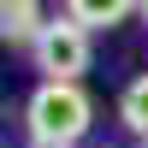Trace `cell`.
I'll return each mask as SVG.
<instances>
[{"label":"cell","mask_w":148,"mask_h":148,"mask_svg":"<svg viewBox=\"0 0 148 148\" xmlns=\"http://www.w3.org/2000/svg\"><path fill=\"white\" fill-rule=\"evenodd\" d=\"M24 119H30V136L42 142H83V130L95 125V101L83 83H53L47 77L42 89L30 95V107H24Z\"/></svg>","instance_id":"1"},{"label":"cell","mask_w":148,"mask_h":148,"mask_svg":"<svg viewBox=\"0 0 148 148\" xmlns=\"http://www.w3.org/2000/svg\"><path fill=\"white\" fill-rule=\"evenodd\" d=\"M30 53H36V71H47L53 83H83L95 47H89V30H83L71 12H59V18L42 24V36L30 42Z\"/></svg>","instance_id":"2"},{"label":"cell","mask_w":148,"mask_h":148,"mask_svg":"<svg viewBox=\"0 0 148 148\" xmlns=\"http://www.w3.org/2000/svg\"><path fill=\"white\" fill-rule=\"evenodd\" d=\"M136 6L142 0H65V12L83 24V30H113V24H125Z\"/></svg>","instance_id":"3"},{"label":"cell","mask_w":148,"mask_h":148,"mask_svg":"<svg viewBox=\"0 0 148 148\" xmlns=\"http://www.w3.org/2000/svg\"><path fill=\"white\" fill-rule=\"evenodd\" d=\"M42 0H12V6H0V36L6 42H36L42 36Z\"/></svg>","instance_id":"4"},{"label":"cell","mask_w":148,"mask_h":148,"mask_svg":"<svg viewBox=\"0 0 148 148\" xmlns=\"http://www.w3.org/2000/svg\"><path fill=\"white\" fill-rule=\"evenodd\" d=\"M119 119H125L130 136H142V142H148V77H136L125 95H119Z\"/></svg>","instance_id":"5"},{"label":"cell","mask_w":148,"mask_h":148,"mask_svg":"<svg viewBox=\"0 0 148 148\" xmlns=\"http://www.w3.org/2000/svg\"><path fill=\"white\" fill-rule=\"evenodd\" d=\"M30 148H71V142H42V136H30Z\"/></svg>","instance_id":"6"},{"label":"cell","mask_w":148,"mask_h":148,"mask_svg":"<svg viewBox=\"0 0 148 148\" xmlns=\"http://www.w3.org/2000/svg\"><path fill=\"white\" fill-rule=\"evenodd\" d=\"M136 12H142V18H148V0H142V6H136Z\"/></svg>","instance_id":"7"},{"label":"cell","mask_w":148,"mask_h":148,"mask_svg":"<svg viewBox=\"0 0 148 148\" xmlns=\"http://www.w3.org/2000/svg\"><path fill=\"white\" fill-rule=\"evenodd\" d=\"M0 6H12V0H0Z\"/></svg>","instance_id":"8"}]
</instances>
